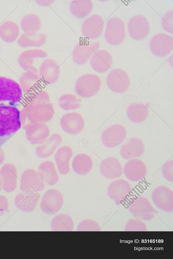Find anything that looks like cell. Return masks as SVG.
<instances>
[{"label": "cell", "instance_id": "6da1fadb", "mask_svg": "<svg viewBox=\"0 0 173 259\" xmlns=\"http://www.w3.org/2000/svg\"><path fill=\"white\" fill-rule=\"evenodd\" d=\"M21 113L15 106H0V147L20 129Z\"/></svg>", "mask_w": 173, "mask_h": 259}, {"label": "cell", "instance_id": "7a4b0ae2", "mask_svg": "<svg viewBox=\"0 0 173 259\" xmlns=\"http://www.w3.org/2000/svg\"><path fill=\"white\" fill-rule=\"evenodd\" d=\"M22 98L19 84L12 79L0 76V106L17 107Z\"/></svg>", "mask_w": 173, "mask_h": 259}, {"label": "cell", "instance_id": "3957f363", "mask_svg": "<svg viewBox=\"0 0 173 259\" xmlns=\"http://www.w3.org/2000/svg\"><path fill=\"white\" fill-rule=\"evenodd\" d=\"M24 109L28 116L38 115L52 117L53 114L52 105L49 102L48 94L44 91L34 93L29 96Z\"/></svg>", "mask_w": 173, "mask_h": 259}, {"label": "cell", "instance_id": "277c9868", "mask_svg": "<svg viewBox=\"0 0 173 259\" xmlns=\"http://www.w3.org/2000/svg\"><path fill=\"white\" fill-rule=\"evenodd\" d=\"M128 210L136 219L149 221L156 214V211L147 198L143 196L132 198L128 205Z\"/></svg>", "mask_w": 173, "mask_h": 259}, {"label": "cell", "instance_id": "5b68a950", "mask_svg": "<svg viewBox=\"0 0 173 259\" xmlns=\"http://www.w3.org/2000/svg\"><path fill=\"white\" fill-rule=\"evenodd\" d=\"M100 86L101 80L97 75L87 74L78 78L75 83V89L81 97L88 98L95 95Z\"/></svg>", "mask_w": 173, "mask_h": 259}, {"label": "cell", "instance_id": "8992f818", "mask_svg": "<svg viewBox=\"0 0 173 259\" xmlns=\"http://www.w3.org/2000/svg\"><path fill=\"white\" fill-rule=\"evenodd\" d=\"M125 37V27L123 20L117 17L109 18L106 23L104 33L107 43L113 45H119L124 41Z\"/></svg>", "mask_w": 173, "mask_h": 259}, {"label": "cell", "instance_id": "52a82bcc", "mask_svg": "<svg viewBox=\"0 0 173 259\" xmlns=\"http://www.w3.org/2000/svg\"><path fill=\"white\" fill-rule=\"evenodd\" d=\"M44 187L43 176L33 169L24 171L21 175L20 189L22 192L38 193Z\"/></svg>", "mask_w": 173, "mask_h": 259}, {"label": "cell", "instance_id": "ba28073f", "mask_svg": "<svg viewBox=\"0 0 173 259\" xmlns=\"http://www.w3.org/2000/svg\"><path fill=\"white\" fill-rule=\"evenodd\" d=\"M98 42L86 39L81 40L74 47L72 52L73 61L79 65L86 63L92 54L99 48Z\"/></svg>", "mask_w": 173, "mask_h": 259}, {"label": "cell", "instance_id": "9c48e42d", "mask_svg": "<svg viewBox=\"0 0 173 259\" xmlns=\"http://www.w3.org/2000/svg\"><path fill=\"white\" fill-rule=\"evenodd\" d=\"M64 198L62 193L58 190L51 189L43 194L40 203V209L45 214L53 215L62 208Z\"/></svg>", "mask_w": 173, "mask_h": 259}, {"label": "cell", "instance_id": "30bf717a", "mask_svg": "<svg viewBox=\"0 0 173 259\" xmlns=\"http://www.w3.org/2000/svg\"><path fill=\"white\" fill-rule=\"evenodd\" d=\"M107 192L109 197L119 206L128 200L131 193V187L126 180L117 179L109 184Z\"/></svg>", "mask_w": 173, "mask_h": 259}, {"label": "cell", "instance_id": "8fae6325", "mask_svg": "<svg viewBox=\"0 0 173 259\" xmlns=\"http://www.w3.org/2000/svg\"><path fill=\"white\" fill-rule=\"evenodd\" d=\"M126 136L127 130L124 126L115 124L109 126L102 132L101 141L104 146L113 148L122 144Z\"/></svg>", "mask_w": 173, "mask_h": 259}, {"label": "cell", "instance_id": "7c38bea8", "mask_svg": "<svg viewBox=\"0 0 173 259\" xmlns=\"http://www.w3.org/2000/svg\"><path fill=\"white\" fill-rule=\"evenodd\" d=\"M108 87L112 91L122 93L128 90L130 86V78L128 74L121 69L112 70L106 78Z\"/></svg>", "mask_w": 173, "mask_h": 259}, {"label": "cell", "instance_id": "4fadbf2b", "mask_svg": "<svg viewBox=\"0 0 173 259\" xmlns=\"http://www.w3.org/2000/svg\"><path fill=\"white\" fill-rule=\"evenodd\" d=\"M173 37L163 33L153 36L149 42V49L153 55L158 57L168 55L173 50Z\"/></svg>", "mask_w": 173, "mask_h": 259}, {"label": "cell", "instance_id": "5bb4252c", "mask_svg": "<svg viewBox=\"0 0 173 259\" xmlns=\"http://www.w3.org/2000/svg\"><path fill=\"white\" fill-rule=\"evenodd\" d=\"M152 199L159 209L168 213L173 211V193L169 187L160 185L156 187L151 194Z\"/></svg>", "mask_w": 173, "mask_h": 259}, {"label": "cell", "instance_id": "9a60e30c", "mask_svg": "<svg viewBox=\"0 0 173 259\" xmlns=\"http://www.w3.org/2000/svg\"><path fill=\"white\" fill-rule=\"evenodd\" d=\"M128 30L131 39L136 41L142 40L149 33V23L144 16L135 15L130 19L128 24Z\"/></svg>", "mask_w": 173, "mask_h": 259}, {"label": "cell", "instance_id": "2e32d148", "mask_svg": "<svg viewBox=\"0 0 173 259\" xmlns=\"http://www.w3.org/2000/svg\"><path fill=\"white\" fill-rule=\"evenodd\" d=\"M104 24V20L100 15L92 14L82 23L81 31L83 35L88 40L97 39L102 33Z\"/></svg>", "mask_w": 173, "mask_h": 259}, {"label": "cell", "instance_id": "e0dca14e", "mask_svg": "<svg viewBox=\"0 0 173 259\" xmlns=\"http://www.w3.org/2000/svg\"><path fill=\"white\" fill-rule=\"evenodd\" d=\"M123 173L129 180L138 182L143 180L147 175V169L145 164L137 159H130L125 165Z\"/></svg>", "mask_w": 173, "mask_h": 259}, {"label": "cell", "instance_id": "ac0fdd59", "mask_svg": "<svg viewBox=\"0 0 173 259\" xmlns=\"http://www.w3.org/2000/svg\"><path fill=\"white\" fill-rule=\"evenodd\" d=\"M60 72L58 64L53 59L47 58L41 63L39 68V76L42 81L47 84L55 83Z\"/></svg>", "mask_w": 173, "mask_h": 259}, {"label": "cell", "instance_id": "d6986e66", "mask_svg": "<svg viewBox=\"0 0 173 259\" xmlns=\"http://www.w3.org/2000/svg\"><path fill=\"white\" fill-rule=\"evenodd\" d=\"M144 151L145 145L142 140L132 137L122 145L120 154L123 158L129 160L140 157Z\"/></svg>", "mask_w": 173, "mask_h": 259}, {"label": "cell", "instance_id": "ffe728a7", "mask_svg": "<svg viewBox=\"0 0 173 259\" xmlns=\"http://www.w3.org/2000/svg\"><path fill=\"white\" fill-rule=\"evenodd\" d=\"M61 127L63 130L71 134L80 133L84 128V120L79 113L72 112L64 115L61 119Z\"/></svg>", "mask_w": 173, "mask_h": 259}, {"label": "cell", "instance_id": "44dd1931", "mask_svg": "<svg viewBox=\"0 0 173 259\" xmlns=\"http://www.w3.org/2000/svg\"><path fill=\"white\" fill-rule=\"evenodd\" d=\"M47 56V53L42 49H29L20 53L17 61L20 67L25 71H32L37 73L38 70L33 65L34 59Z\"/></svg>", "mask_w": 173, "mask_h": 259}, {"label": "cell", "instance_id": "7402d4cb", "mask_svg": "<svg viewBox=\"0 0 173 259\" xmlns=\"http://www.w3.org/2000/svg\"><path fill=\"white\" fill-rule=\"evenodd\" d=\"M0 178L4 191L11 193L14 191L17 184V172L14 165L11 163L4 165L0 170Z\"/></svg>", "mask_w": 173, "mask_h": 259}, {"label": "cell", "instance_id": "603a6c76", "mask_svg": "<svg viewBox=\"0 0 173 259\" xmlns=\"http://www.w3.org/2000/svg\"><path fill=\"white\" fill-rule=\"evenodd\" d=\"M39 199L38 193L22 192L16 195L14 204L21 212L31 213L35 209Z\"/></svg>", "mask_w": 173, "mask_h": 259}, {"label": "cell", "instance_id": "cb8c5ba5", "mask_svg": "<svg viewBox=\"0 0 173 259\" xmlns=\"http://www.w3.org/2000/svg\"><path fill=\"white\" fill-rule=\"evenodd\" d=\"M91 68L99 73L106 72L111 68L112 57L110 53L103 49L96 51L90 58Z\"/></svg>", "mask_w": 173, "mask_h": 259}, {"label": "cell", "instance_id": "d4e9b609", "mask_svg": "<svg viewBox=\"0 0 173 259\" xmlns=\"http://www.w3.org/2000/svg\"><path fill=\"white\" fill-rule=\"evenodd\" d=\"M101 175L108 179L118 178L122 174L123 167L120 161L114 157L103 159L100 165Z\"/></svg>", "mask_w": 173, "mask_h": 259}, {"label": "cell", "instance_id": "484cf974", "mask_svg": "<svg viewBox=\"0 0 173 259\" xmlns=\"http://www.w3.org/2000/svg\"><path fill=\"white\" fill-rule=\"evenodd\" d=\"M149 113V107L142 103L130 104L127 110V116L132 122L140 123L144 122Z\"/></svg>", "mask_w": 173, "mask_h": 259}, {"label": "cell", "instance_id": "4316f807", "mask_svg": "<svg viewBox=\"0 0 173 259\" xmlns=\"http://www.w3.org/2000/svg\"><path fill=\"white\" fill-rule=\"evenodd\" d=\"M42 80L38 74L32 71H26L20 78V86L24 92H32L41 86Z\"/></svg>", "mask_w": 173, "mask_h": 259}, {"label": "cell", "instance_id": "83f0119b", "mask_svg": "<svg viewBox=\"0 0 173 259\" xmlns=\"http://www.w3.org/2000/svg\"><path fill=\"white\" fill-rule=\"evenodd\" d=\"M72 154V149L68 146H62L57 150L54 159L60 174H66L69 172V161Z\"/></svg>", "mask_w": 173, "mask_h": 259}, {"label": "cell", "instance_id": "f1b7e54d", "mask_svg": "<svg viewBox=\"0 0 173 259\" xmlns=\"http://www.w3.org/2000/svg\"><path fill=\"white\" fill-rule=\"evenodd\" d=\"M47 40V36L43 33H24L19 38L17 43L22 47L41 46Z\"/></svg>", "mask_w": 173, "mask_h": 259}, {"label": "cell", "instance_id": "f546056e", "mask_svg": "<svg viewBox=\"0 0 173 259\" xmlns=\"http://www.w3.org/2000/svg\"><path fill=\"white\" fill-rule=\"evenodd\" d=\"M72 169L77 174L86 175L91 170L93 162L91 157L84 153L77 154L72 161Z\"/></svg>", "mask_w": 173, "mask_h": 259}, {"label": "cell", "instance_id": "4dcf8cb0", "mask_svg": "<svg viewBox=\"0 0 173 259\" xmlns=\"http://www.w3.org/2000/svg\"><path fill=\"white\" fill-rule=\"evenodd\" d=\"M69 8L75 17L83 18L91 12L93 4L90 0H74L71 1Z\"/></svg>", "mask_w": 173, "mask_h": 259}, {"label": "cell", "instance_id": "1f68e13d", "mask_svg": "<svg viewBox=\"0 0 173 259\" xmlns=\"http://www.w3.org/2000/svg\"><path fill=\"white\" fill-rule=\"evenodd\" d=\"M19 35V29L14 21L7 20L0 26V38L6 43H12L15 41Z\"/></svg>", "mask_w": 173, "mask_h": 259}, {"label": "cell", "instance_id": "d6a6232c", "mask_svg": "<svg viewBox=\"0 0 173 259\" xmlns=\"http://www.w3.org/2000/svg\"><path fill=\"white\" fill-rule=\"evenodd\" d=\"M50 226L54 231H71L74 228V221L69 215L61 214L52 218Z\"/></svg>", "mask_w": 173, "mask_h": 259}, {"label": "cell", "instance_id": "836d02e7", "mask_svg": "<svg viewBox=\"0 0 173 259\" xmlns=\"http://www.w3.org/2000/svg\"><path fill=\"white\" fill-rule=\"evenodd\" d=\"M20 25L24 33H37L42 26L40 17L34 13L25 15L21 19Z\"/></svg>", "mask_w": 173, "mask_h": 259}, {"label": "cell", "instance_id": "e575fe53", "mask_svg": "<svg viewBox=\"0 0 173 259\" xmlns=\"http://www.w3.org/2000/svg\"><path fill=\"white\" fill-rule=\"evenodd\" d=\"M39 170L42 174L44 181L46 184L53 185L58 181V175L52 162L46 161L42 163L39 166Z\"/></svg>", "mask_w": 173, "mask_h": 259}, {"label": "cell", "instance_id": "d590c367", "mask_svg": "<svg viewBox=\"0 0 173 259\" xmlns=\"http://www.w3.org/2000/svg\"><path fill=\"white\" fill-rule=\"evenodd\" d=\"M61 140V137L59 135H53L47 142L37 147L36 150V155L40 158H47L49 157L54 152Z\"/></svg>", "mask_w": 173, "mask_h": 259}, {"label": "cell", "instance_id": "8d00e7d4", "mask_svg": "<svg viewBox=\"0 0 173 259\" xmlns=\"http://www.w3.org/2000/svg\"><path fill=\"white\" fill-rule=\"evenodd\" d=\"M81 99L72 94H65L59 99V106L63 110H69L78 109L81 106Z\"/></svg>", "mask_w": 173, "mask_h": 259}, {"label": "cell", "instance_id": "74e56055", "mask_svg": "<svg viewBox=\"0 0 173 259\" xmlns=\"http://www.w3.org/2000/svg\"><path fill=\"white\" fill-rule=\"evenodd\" d=\"M78 231H100V227L96 221L87 219L81 221L77 228Z\"/></svg>", "mask_w": 173, "mask_h": 259}, {"label": "cell", "instance_id": "f35d334b", "mask_svg": "<svg viewBox=\"0 0 173 259\" xmlns=\"http://www.w3.org/2000/svg\"><path fill=\"white\" fill-rule=\"evenodd\" d=\"M147 227L146 224L138 219H130L127 222L125 231H146Z\"/></svg>", "mask_w": 173, "mask_h": 259}, {"label": "cell", "instance_id": "ab89813d", "mask_svg": "<svg viewBox=\"0 0 173 259\" xmlns=\"http://www.w3.org/2000/svg\"><path fill=\"white\" fill-rule=\"evenodd\" d=\"M173 10L166 12L162 17L161 25L163 29L166 32L172 34L173 29Z\"/></svg>", "mask_w": 173, "mask_h": 259}, {"label": "cell", "instance_id": "60d3db41", "mask_svg": "<svg viewBox=\"0 0 173 259\" xmlns=\"http://www.w3.org/2000/svg\"><path fill=\"white\" fill-rule=\"evenodd\" d=\"M173 160L166 162L162 168V173L164 177L170 182L173 181Z\"/></svg>", "mask_w": 173, "mask_h": 259}, {"label": "cell", "instance_id": "b9f144b4", "mask_svg": "<svg viewBox=\"0 0 173 259\" xmlns=\"http://www.w3.org/2000/svg\"><path fill=\"white\" fill-rule=\"evenodd\" d=\"M8 202L6 197L0 195V216L3 215L7 211Z\"/></svg>", "mask_w": 173, "mask_h": 259}, {"label": "cell", "instance_id": "7bdbcfd3", "mask_svg": "<svg viewBox=\"0 0 173 259\" xmlns=\"http://www.w3.org/2000/svg\"><path fill=\"white\" fill-rule=\"evenodd\" d=\"M4 160V154L2 150L0 148V165L1 164Z\"/></svg>", "mask_w": 173, "mask_h": 259}, {"label": "cell", "instance_id": "ee69618b", "mask_svg": "<svg viewBox=\"0 0 173 259\" xmlns=\"http://www.w3.org/2000/svg\"><path fill=\"white\" fill-rule=\"evenodd\" d=\"M1 189H2V184H1V179L0 178V191L1 190Z\"/></svg>", "mask_w": 173, "mask_h": 259}]
</instances>
